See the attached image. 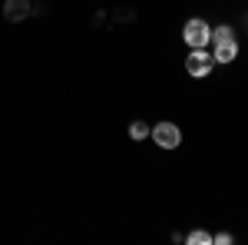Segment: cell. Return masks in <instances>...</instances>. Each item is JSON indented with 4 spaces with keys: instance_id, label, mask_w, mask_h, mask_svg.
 Here are the masks:
<instances>
[{
    "instance_id": "obj_1",
    "label": "cell",
    "mask_w": 248,
    "mask_h": 245,
    "mask_svg": "<svg viewBox=\"0 0 248 245\" xmlns=\"http://www.w3.org/2000/svg\"><path fill=\"white\" fill-rule=\"evenodd\" d=\"M182 40L189 50H199V47H212V27L202 17H192L182 23Z\"/></svg>"
},
{
    "instance_id": "obj_2",
    "label": "cell",
    "mask_w": 248,
    "mask_h": 245,
    "mask_svg": "<svg viewBox=\"0 0 248 245\" xmlns=\"http://www.w3.org/2000/svg\"><path fill=\"white\" fill-rule=\"evenodd\" d=\"M212 66H215V57H212L209 47L189 50V57H186V73H189V76L202 80V76H209V73H212Z\"/></svg>"
},
{
    "instance_id": "obj_3",
    "label": "cell",
    "mask_w": 248,
    "mask_h": 245,
    "mask_svg": "<svg viewBox=\"0 0 248 245\" xmlns=\"http://www.w3.org/2000/svg\"><path fill=\"white\" fill-rule=\"evenodd\" d=\"M149 139H153L159 149H179V143H182V130L175 126V123H155L153 130H149Z\"/></svg>"
},
{
    "instance_id": "obj_4",
    "label": "cell",
    "mask_w": 248,
    "mask_h": 245,
    "mask_svg": "<svg viewBox=\"0 0 248 245\" xmlns=\"http://www.w3.org/2000/svg\"><path fill=\"white\" fill-rule=\"evenodd\" d=\"M212 57H215V63H235L238 60V40H215L212 43Z\"/></svg>"
},
{
    "instance_id": "obj_5",
    "label": "cell",
    "mask_w": 248,
    "mask_h": 245,
    "mask_svg": "<svg viewBox=\"0 0 248 245\" xmlns=\"http://www.w3.org/2000/svg\"><path fill=\"white\" fill-rule=\"evenodd\" d=\"M30 0H3V20H10V23H20V20L30 17Z\"/></svg>"
},
{
    "instance_id": "obj_6",
    "label": "cell",
    "mask_w": 248,
    "mask_h": 245,
    "mask_svg": "<svg viewBox=\"0 0 248 245\" xmlns=\"http://www.w3.org/2000/svg\"><path fill=\"white\" fill-rule=\"evenodd\" d=\"M149 130H153V126H149V123H142V119H136V123H129V139H149Z\"/></svg>"
},
{
    "instance_id": "obj_7",
    "label": "cell",
    "mask_w": 248,
    "mask_h": 245,
    "mask_svg": "<svg viewBox=\"0 0 248 245\" xmlns=\"http://www.w3.org/2000/svg\"><path fill=\"white\" fill-rule=\"evenodd\" d=\"M186 242L189 245H212V232H205V229H192L189 235H186Z\"/></svg>"
},
{
    "instance_id": "obj_8",
    "label": "cell",
    "mask_w": 248,
    "mask_h": 245,
    "mask_svg": "<svg viewBox=\"0 0 248 245\" xmlns=\"http://www.w3.org/2000/svg\"><path fill=\"white\" fill-rule=\"evenodd\" d=\"M235 37V27L232 23H218V27H212V43L215 40H232Z\"/></svg>"
},
{
    "instance_id": "obj_9",
    "label": "cell",
    "mask_w": 248,
    "mask_h": 245,
    "mask_svg": "<svg viewBox=\"0 0 248 245\" xmlns=\"http://www.w3.org/2000/svg\"><path fill=\"white\" fill-rule=\"evenodd\" d=\"M232 242H235L232 232H215V235H212V245H232Z\"/></svg>"
},
{
    "instance_id": "obj_10",
    "label": "cell",
    "mask_w": 248,
    "mask_h": 245,
    "mask_svg": "<svg viewBox=\"0 0 248 245\" xmlns=\"http://www.w3.org/2000/svg\"><path fill=\"white\" fill-rule=\"evenodd\" d=\"M116 20H123V23H126V20H136V10H129V7H119V10H116Z\"/></svg>"
}]
</instances>
